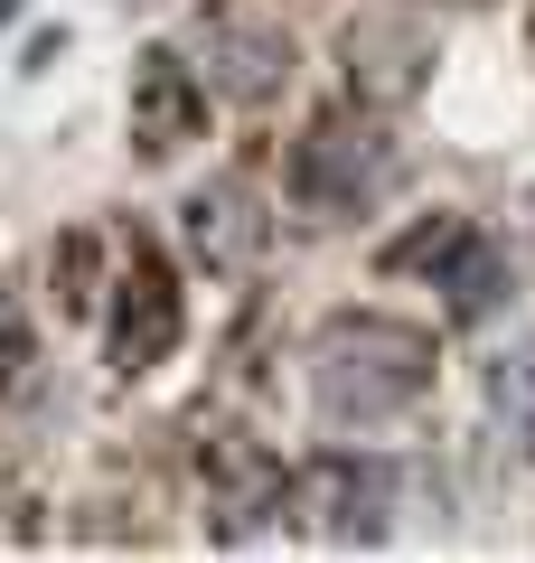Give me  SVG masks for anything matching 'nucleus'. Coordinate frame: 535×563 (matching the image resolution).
<instances>
[{
	"label": "nucleus",
	"mask_w": 535,
	"mask_h": 563,
	"mask_svg": "<svg viewBox=\"0 0 535 563\" xmlns=\"http://www.w3.org/2000/svg\"><path fill=\"white\" fill-rule=\"evenodd\" d=\"M310 395L338 432H367V422H395L433 395V339L385 310H338L310 339Z\"/></svg>",
	"instance_id": "nucleus-1"
},
{
	"label": "nucleus",
	"mask_w": 535,
	"mask_h": 563,
	"mask_svg": "<svg viewBox=\"0 0 535 563\" xmlns=\"http://www.w3.org/2000/svg\"><path fill=\"white\" fill-rule=\"evenodd\" d=\"M292 507L329 544H376L395 526V461H376V451H319L292 479Z\"/></svg>",
	"instance_id": "nucleus-2"
},
{
	"label": "nucleus",
	"mask_w": 535,
	"mask_h": 563,
	"mask_svg": "<svg viewBox=\"0 0 535 563\" xmlns=\"http://www.w3.org/2000/svg\"><path fill=\"white\" fill-rule=\"evenodd\" d=\"M385 179H395V141H385L376 122H319L292 151V198L310 207V217H348V207H367Z\"/></svg>",
	"instance_id": "nucleus-3"
},
{
	"label": "nucleus",
	"mask_w": 535,
	"mask_h": 563,
	"mask_svg": "<svg viewBox=\"0 0 535 563\" xmlns=\"http://www.w3.org/2000/svg\"><path fill=\"white\" fill-rule=\"evenodd\" d=\"M188 66H198V85L226 95V103H273L282 85H292V38H282L273 20H254V10H207V20L188 29Z\"/></svg>",
	"instance_id": "nucleus-4"
},
{
	"label": "nucleus",
	"mask_w": 535,
	"mask_h": 563,
	"mask_svg": "<svg viewBox=\"0 0 535 563\" xmlns=\"http://www.w3.org/2000/svg\"><path fill=\"white\" fill-rule=\"evenodd\" d=\"M395 263H423V273L441 282V301H451V320H479V310L507 301V254H498L479 225L441 217V225H414V235L395 244Z\"/></svg>",
	"instance_id": "nucleus-5"
},
{
	"label": "nucleus",
	"mask_w": 535,
	"mask_h": 563,
	"mask_svg": "<svg viewBox=\"0 0 535 563\" xmlns=\"http://www.w3.org/2000/svg\"><path fill=\"white\" fill-rule=\"evenodd\" d=\"M178 225H188V254H198L207 273H244V263L263 254V235H273V207L254 198V179H207Z\"/></svg>",
	"instance_id": "nucleus-6"
},
{
	"label": "nucleus",
	"mask_w": 535,
	"mask_h": 563,
	"mask_svg": "<svg viewBox=\"0 0 535 563\" xmlns=\"http://www.w3.org/2000/svg\"><path fill=\"white\" fill-rule=\"evenodd\" d=\"M178 339V291L160 273L151 244H132V273H122V310H113V357L122 366H160Z\"/></svg>",
	"instance_id": "nucleus-7"
},
{
	"label": "nucleus",
	"mask_w": 535,
	"mask_h": 563,
	"mask_svg": "<svg viewBox=\"0 0 535 563\" xmlns=\"http://www.w3.org/2000/svg\"><path fill=\"white\" fill-rule=\"evenodd\" d=\"M198 66L188 57H170V47H160L151 66H141V85H132V132L151 141V151H170L178 132H198Z\"/></svg>",
	"instance_id": "nucleus-8"
},
{
	"label": "nucleus",
	"mask_w": 535,
	"mask_h": 563,
	"mask_svg": "<svg viewBox=\"0 0 535 563\" xmlns=\"http://www.w3.org/2000/svg\"><path fill=\"white\" fill-rule=\"evenodd\" d=\"M489 422H498V442L516 461H535V339H516V347L489 357Z\"/></svg>",
	"instance_id": "nucleus-9"
},
{
	"label": "nucleus",
	"mask_w": 535,
	"mask_h": 563,
	"mask_svg": "<svg viewBox=\"0 0 535 563\" xmlns=\"http://www.w3.org/2000/svg\"><path fill=\"white\" fill-rule=\"evenodd\" d=\"M20 366H29V320H20V301L0 291V385L20 376Z\"/></svg>",
	"instance_id": "nucleus-10"
}]
</instances>
